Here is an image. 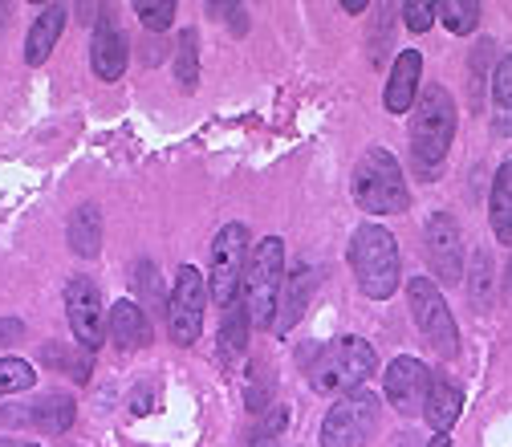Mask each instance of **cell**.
Returning <instances> with one entry per match:
<instances>
[{
	"label": "cell",
	"mask_w": 512,
	"mask_h": 447,
	"mask_svg": "<svg viewBox=\"0 0 512 447\" xmlns=\"http://www.w3.org/2000/svg\"><path fill=\"white\" fill-rule=\"evenodd\" d=\"M456 139V102L443 86H427L415 102V122H411V151H415V171L419 179H435L447 151Z\"/></svg>",
	"instance_id": "6da1fadb"
},
{
	"label": "cell",
	"mask_w": 512,
	"mask_h": 447,
	"mask_svg": "<svg viewBox=\"0 0 512 447\" xmlns=\"http://www.w3.org/2000/svg\"><path fill=\"white\" fill-rule=\"evenodd\" d=\"M350 265L358 277V289L370 301H387L399 289V244L382 224H358L350 240Z\"/></svg>",
	"instance_id": "7a4b0ae2"
},
{
	"label": "cell",
	"mask_w": 512,
	"mask_h": 447,
	"mask_svg": "<svg viewBox=\"0 0 512 447\" xmlns=\"http://www.w3.org/2000/svg\"><path fill=\"white\" fill-rule=\"evenodd\" d=\"M354 200L370 216H395L411 208V191L403 183L399 159L387 147H370L354 167Z\"/></svg>",
	"instance_id": "3957f363"
},
{
	"label": "cell",
	"mask_w": 512,
	"mask_h": 447,
	"mask_svg": "<svg viewBox=\"0 0 512 447\" xmlns=\"http://www.w3.org/2000/svg\"><path fill=\"white\" fill-rule=\"evenodd\" d=\"M281 281H285V240L265 236L252 248L248 273H244V309H248V322L256 330H273Z\"/></svg>",
	"instance_id": "277c9868"
},
{
	"label": "cell",
	"mask_w": 512,
	"mask_h": 447,
	"mask_svg": "<svg viewBox=\"0 0 512 447\" xmlns=\"http://www.w3.org/2000/svg\"><path fill=\"white\" fill-rule=\"evenodd\" d=\"M374 346L366 338H338L309 366L313 395H354L374 370Z\"/></svg>",
	"instance_id": "5b68a950"
},
{
	"label": "cell",
	"mask_w": 512,
	"mask_h": 447,
	"mask_svg": "<svg viewBox=\"0 0 512 447\" xmlns=\"http://www.w3.org/2000/svg\"><path fill=\"white\" fill-rule=\"evenodd\" d=\"M407 301H411L415 326L431 342V350L443 354V358H456L460 354V330H456V317H452V309H447L439 285L427 281V277H415V281H407Z\"/></svg>",
	"instance_id": "8992f818"
},
{
	"label": "cell",
	"mask_w": 512,
	"mask_h": 447,
	"mask_svg": "<svg viewBox=\"0 0 512 447\" xmlns=\"http://www.w3.org/2000/svg\"><path fill=\"white\" fill-rule=\"evenodd\" d=\"M248 228L244 224H224L212 240V281H208V293L220 309H232L236 297H240V285H244V273H248Z\"/></svg>",
	"instance_id": "52a82bcc"
},
{
	"label": "cell",
	"mask_w": 512,
	"mask_h": 447,
	"mask_svg": "<svg viewBox=\"0 0 512 447\" xmlns=\"http://www.w3.org/2000/svg\"><path fill=\"white\" fill-rule=\"evenodd\" d=\"M378 411L382 403L370 391L342 395L322 423V447H366L370 435L378 431Z\"/></svg>",
	"instance_id": "ba28073f"
},
{
	"label": "cell",
	"mask_w": 512,
	"mask_h": 447,
	"mask_svg": "<svg viewBox=\"0 0 512 447\" xmlns=\"http://www.w3.org/2000/svg\"><path fill=\"white\" fill-rule=\"evenodd\" d=\"M204 305H208V281L196 265H183L175 273L171 297H167V326L175 346H191L204 330Z\"/></svg>",
	"instance_id": "9c48e42d"
},
{
	"label": "cell",
	"mask_w": 512,
	"mask_h": 447,
	"mask_svg": "<svg viewBox=\"0 0 512 447\" xmlns=\"http://www.w3.org/2000/svg\"><path fill=\"white\" fill-rule=\"evenodd\" d=\"M431 370H427V362H419V358H395L391 366H387V374H382V395H387V403L399 411V415H419L423 411V403H427V391H431Z\"/></svg>",
	"instance_id": "30bf717a"
},
{
	"label": "cell",
	"mask_w": 512,
	"mask_h": 447,
	"mask_svg": "<svg viewBox=\"0 0 512 447\" xmlns=\"http://www.w3.org/2000/svg\"><path fill=\"white\" fill-rule=\"evenodd\" d=\"M66 313H70V330L78 338V346L86 354H94L106 338V309H102V297H98V285L86 281V277H74L66 285Z\"/></svg>",
	"instance_id": "8fae6325"
},
{
	"label": "cell",
	"mask_w": 512,
	"mask_h": 447,
	"mask_svg": "<svg viewBox=\"0 0 512 447\" xmlns=\"http://www.w3.org/2000/svg\"><path fill=\"white\" fill-rule=\"evenodd\" d=\"M427 265L443 285H456L464 277V236L447 212H435L427 220Z\"/></svg>",
	"instance_id": "7c38bea8"
},
{
	"label": "cell",
	"mask_w": 512,
	"mask_h": 447,
	"mask_svg": "<svg viewBox=\"0 0 512 447\" xmlns=\"http://www.w3.org/2000/svg\"><path fill=\"white\" fill-rule=\"evenodd\" d=\"M0 423H9V427H37V431L61 435L74 423V399L70 395H45L37 403L5 407V411H0Z\"/></svg>",
	"instance_id": "4fadbf2b"
},
{
	"label": "cell",
	"mask_w": 512,
	"mask_h": 447,
	"mask_svg": "<svg viewBox=\"0 0 512 447\" xmlns=\"http://www.w3.org/2000/svg\"><path fill=\"white\" fill-rule=\"evenodd\" d=\"M90 61H94V74L102 82H118L126 70V37L122 29H114L110 13L102 9L98 25H94V45H90Z\"/></svg>",
	"instance_id": "5bb4252c"
},
{
	"label": "cell",
	"mask_w": 512,
	"mask_h": 447,
	"mask_svg": "<svg viewBox=\"0 0 512 447\" xmlns=\"http://www.w3.org/2000/svg\"><path fill=\"white\" fill-rule=\"evenodd\" d=\"M313 289H317L313 265H293V273L281 281V297H277V322H273L277 334H285V330H293L301 322V313H305Z\"/></svg>",
	"instance_id": "9a60e30c"
},
{
	"label": "cell",
	"mask_w": 512,
	"mask_h": 447,
	"mask_svg": "<svg viewBox=\"0 0 512 447\" xmlns=\"http://www.w3.org/2000/svg\"><path fill=\"white\" fill-rule=\"evenodd\" d=\"M464 415V395L460 387L447 374H435L431 378V391H427V403H423V419L431 423L435 435H447Z\"/></svg>",
	"instance_id": "2e32d148"
},
{
	"label": "cell",
	"mask_w": 512,
	"mask_h": 447,
	"mask_svg": "<svg viewBox=\"0 0 512 447\" xmlns=\"http://www.w3.org/2000/svg\"><path fill=\"white\" fill-rule=\"evenodd\" d=\"M106 334L114 338L118 350H143L151 338V322H147V309L135 301H118L106 313Z\"/></svg>",
	"instance_id": "e0dca14e"
},
{
	"label": "cell",
	"mask_w": 512,
	"mask_h": 447,
	"mask_svg": "<svg viewBox=\"0 0 512 447\" xmlns=\"http://www.w3.org/2000/svg\"><path fill=\"white\" fill-rule=\"evenodd\" d=\"M419 78H423V53L415 49H403L395 70H391V82H387V110L391 114H407L419 98Z\"/></svg>",
	"instance_id": "ac0fdd59"
},
{
	"label": "cell",
	"mask_w": 512,
	"mask_h": 447,
	"mask_svg": "<svg viewBox=\"0 0 512 447\" xmlns=\"http://www.w3.org/2000/svg\"><path fill=\"white\" fill-rule=\"evenodd\" d=\"M66 5H45L41 9V17L33 21V29H29V37H25V61L29 66H41V61L57 49V37H61V29H66Z\"/></svg>",
	"instance_id": "d6986e66"
},
{
	"label": "cell",
	"mask_w": 512,
	"mask_h": 447,
	"mask_svg": "<svg viewBox=\"0 0 512 447\" xmlns=\"http://www.w3.org/2000/svg\"><path fill=\"white\" fill-rule=\"evenodd\" d=\"M488 220L492 232L504 248H512V159L500 163L496 179H492V200H488Z\"/></svg>",
	"instance_id": "ffe728a7"
},
{
	"label": "cell",
	"mask_w": 512,
	"mask_h": 447,
	"mask_svg": "<svg viewBox=\"0 0 512 447\" xmlns=\"http://www.w3.org/2000/svg\"><path fill=\"white\" fill-rule=\"evenodd\" d=\"M492 131L500 139H512V53L496 61L492 74Z\"/></svg>",
	"instance_id": "44dd1931"
},
{
	"label": "cell",
	"mask_w": 512,
	"mask_h": 447,
	"mask_svg": "<svg viewBox=\"0 0 512 447\" xmlns=\"http://www.w3.org/2000/svg\"><path fill=\"white\" fill-rule=\"evenodd\" d=\"M70 248L78 252V257H98V248H102V220H98L94 204H82L70 216Z\"/></svg>",
	"instance_id": "7402d4cb"
},
{
	"label": "cell",
	"mask_w": 512,
	"mask_h": 447,
	"mask_svg": "<svg viewBox=\"0 0 512 447\" xmlns=\"http://www.w3.org/2000/svg\"><path fill=\"white\" fill-rule=\"evenodd\" d=\"M248 330H252L248 309H244V305H232L228 317H224V326H220V338H216V354H220V362L240 358V350H244V342H248Z\"/></svg>",
	"instance_id": "603a6c76"
},
{
	"label": "cell",
	"mask_w": 512,
	"mask_h": 447,
	"mask_svg": "<svg viewBox=\"0 0 512 447\" xmlns=\"http://www.w3.org/2000/svg\"><path fill=\"white\" fill-rule=\"evenodd\" d=\"M435 17L456 37H468L480 25V5L476 0H443V5H435Z\"/></svg>",
	"instance_id": "cb8c5ba5"
},
{
	"label": "cell",
	"mask_w": 512,
	"mask_h": 447,
	"mask_svg": "<svg viewBox=\"0 0 512 447\" xmlns=\"http://www.w3.org/2000/svg\"><path fill=\"white\" fill-rule=\"evenodd\" d=\"M468 301H472L476 309H488V301H492V261H488V252H476V257H472Z\"/></svg>",
	"instance_id": "d4e9b609"
},
{
	"label": "cell",
	"mask_w": 512,
	"mask_h": 447,
	"mask_svg": "<svg viewBox=\"0 0 512 447\" xmlns=\"http://www.w3.org/2000/svg\"><path fill=\"white\" fill-rule=\"evenodd\" d=\"M37 370L25 358H0V395H13V391H33Z\"/></svg>",
	"instance_id": "484cf974"
},
{
	"label": "cell",
	"mask_w": 512,
	"mask_h": 447,
	"mask_svg": "<svg viewBox=\"0 0 512 447\" xmlns=\"http://www.w3.org/2000/svg\"><path fill=\"white\" fill-rule=\"evenodd\" d=\"M196 49H200V41H196V33H183L179 37V61H175V74H179V82L187 86V90H196V82H200V70H196Z\"/></svg>",
	"instance_id": "4316f807"
},
{
	"label": "cell",
	"mask_w": 512,
	"mask_h": 447,
	"mask_svg": "<svg viewBox=\"0 0 512 447\" xmlns=\"http://www.w3.org/2000/svg\"><path fill=\"white\" fill-rule=\"evenodd\" d=\"M135 13H139V21H143L147 29L163 33V29L175 21V0H139Z\"/></svg>",
	"instance_id": "83f0119b"
},
{
	"label": "cell",
	"mask_w": 512,
	"mask_h": 447,
	"mask_svg": "<svg viewBox=\"0 0 512 447\" xmlns=\"http://www.w3.org/2000/svg\"><path fill=\"white\" fill-rule=\"evenodd\" d=\"M135 289H139V297L147 301V309H155L159 305V269L151 265V261H139V269H135Z\"/></svg>",
	"instance_id": "f1b7e54d"
},
{
	"label": "cell",
	"mask_w": 512,
	"mask_h": 447,
	"mask_svg": "<svg viewBox=\"0 0 512 447\" xmlns=\"http://www.w3.org/2000/svg\"><path fill=\"white\" fill-rule=\"evenodd\" d=\"M403 21L411 33H427L435 25V5L431 0H411V5H403Z\"/></svg>",
	"instance_id": "f546056e"
},
{
	"label": "cell",
	"mask_w": 512,
	"mask_h": 447,
	"mask_svg": "<svg viewBox=\"0 0 512 447\" xmlns=\"http://www.w3.org/2000/svg\"><path fill=\"white\" fill-rule=\"evenodd\" d=\"M285 427H289V407H269L265 419H261V427H256V435H261V439H277V431H285Z\"/></svg>",
	"instance_id": "4dcf8cb0"
},
{
	"label": "cell",
	"mask_w": 512,
	"mask_h": 447,
	"mask_svg": "<svg viewBox=\"0 0 512 447\" xmlns=\"http://www.w3.org/2000/svg\"><path fill=\"white\" fill-rule=\"evenodd\" d=\"M41 358H45L49 366H66L74 378H86V374H90V366H74V362H70V350H66V346H53V342H49V346L41 350Z\"/></svg>",
	"instance_id": "1f68e13d"
},
{
	"label": "cell",
	"mask_w": 512,
	"mask_h": 447,
	"mask_svg": "<svg viewBox=\"0 0 512 447\" xmlns=\"http://www.w3.org/2000/svg\"><path fill=\"white\" fill-rule=\"evenodd\" d=\"M220 13L232 21V33H236V37H244V33H248V17H244V9H240V5H224Z\"/></svg>",
	"instance_id": "d6a6232c"
},
{
	"label": "cell",
	"mask_w": 512,
	"mask_h": 447,
	"mask_svg": "<svg viewBox=\"0 0 512 447\" xmlns=\"http://www.w3.org/2000/svg\"><path fill=\"white\" fill-rule=\"evenodd\" d=\"M25 334V326L17 322V317H5V322H0V346H5V342H17Z\"/></svg>",
	"instance_id": "836d02e7"
},
{
	"label": "cell",
	"mask_w": 512,
	"mask_h": 447,
	"mask_svg": "<svg viewBox=\"0 0 512 447\" xmlns=\"http://www.w3.org/2000/svg\"><path fill=\"white\" fill-rule=\"evenodd\" d=\"M131 411H135V415H147V411H151V387H143V391L135 395V403H131Z\"/></svg>",
	"instance_id": "e575fe53"
},
{
	"label": "cell",
	"mask_w": 512,
	"mask_h": 447,
	"mask_svg": "<svg viewBox=\"0 0 512 447\" xmlns=\"http://www.w3.org/2000/svg\"><path fill=\"white\" fill-rule=\"evenodd\" d=\"M248 447H281V443H277V439H261V435H256Z\"/></svg>",
	"instance_id": "d590c367"
},
{
	"label": "cell",
	"mask_w": 512,
	"mask_h": 447,
	"mask_svg": "<svg viewBox=\"0 0 512 447\" xmlns=\"http://www.w3.org/2000/svg\"><path fill=\"white\" fill-rule=\"evenodd\" d=\"M427 447H452V435H435Z\"/></svg>",
	"instance_id": "8d00e7d4"
},
{
	"label": "cell",
	"mask_w": 512,
	"mask_h": 447,
	"mask_svg": "<svg viewBox=\"0 0 512 447\" xmlns=\"http://www.w3.org/2000/svg\"><path fill=\"white\" fill-rule=\"evenodd\" d=\"M9 447H37V443H9Z\"/></svg>",
	"instance_id": "74e56055"
},
{
	"label": "cell",
	"mask_w": 512,
	"mask_h": 447,
	"mask_svg": "<svg viewBox=\"0 0 512 447\" xmlns=\"http://www.w3.org/2000/svg\"><path fill=\"white\" fill-rule=\"evenodd\" d=\"M0 447H9V443H5V439H0Z\"/></svg>",
	"instance_id": "f35d334b"
}]
</instances>
